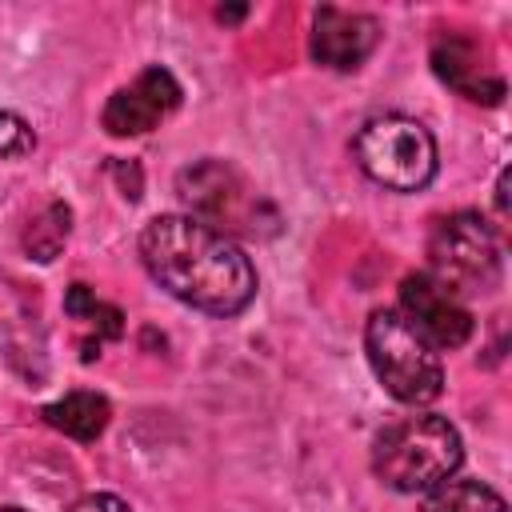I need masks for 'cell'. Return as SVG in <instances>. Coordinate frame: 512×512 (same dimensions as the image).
<instances>
[{
  "instance_id": "obj_1",
  "label": "cell",
  "mask_w": 512,
  "mask_h": 512,
  "mask_svg": "<svg viewBox=\"0 0 512 512\" xmlns=\"http://www.w3.org/2000/svg\"><path fill=\"white\" fill-rule=\"evenodd\" d=\"M140 260L168 296L208 316H236L256 296V268L244 248L192 216L148 220L140 232Z\"/></svg>"
},
{
  "instance_id": "obj_2",
  "label": "cell",
  "mask_w": 512,
  "mask_h": 512,
  "mask_svg": "<svg viewBox=\"0 0 512 512\" xmlns=\"http://www.w3.org/2000/svg\"><path fill=\"white\" fill-rule=\"evenodd\" d=\"M464 460L460 432L444 416H408L388 424L372 448V472L392 492H428L444 484Z\"/></svg>"
},
{
  "instance_id": "obj_3",
  "label": "cell",
  "mask_w": 512,
  "mask_h": 512,
  "mask_svg": "<svg viewBox=\"0 0 512 512\" xmlns=\"http://www.w3.org/2000/svg\"><path fill=\"white\" fill-rule=\"evenodd\" d=\"M364 352L384 384V392L400 404H432L444 388V368L440 352L396 312V308H376L364 324Z\"/></svg>"
},
{
  "instance_id": "obj_4",
  "label": "cell",
  "mask_w": 512,
  "mask_h": 512,
  "mask_svg": "<svg viewBox=\"0 0 512 512\" xmlns=\"http://www.w3.org/2000/svg\"><path fill=\"white\" fill-rule=\"evenodd\" d=\"M356 164L368 180L388 192H420L436 176V140L432 132L400 112L372 116L352 140Z\"/></svg>"
},
{
  "instance_id": "obj_5",
  "label": "cell",
  "mask_w": 512,
  "mask_h": 512,
  "mask_svg": "<svg viewBox=\"0 0 512 512\" xmlns=\"http://www.w3.org/2000/svg\"><path fill=\"white\" fill-rule=\"evenodd\" d=\"M428 276L448 292H488L500 280V240L476 212H452L432 228Z\"/></svg>"
},
{
  "instance_id": "obj_6",
  "label": "cell",
  "mask_w": 512,
  "mask_h": 512,
  "mask_svg": "<svg viewBox=\"0 0 512 512\" xmlns=\"http://www.w3.org/2000/svg\"><path fill=\"white\" fill-rule=\"evenodd\" d=\"M404 320L432 344V348H460L472 336V312L456 292L436 284L428 272H412L400 284Z\"/></svg>"
},
{
  "instance_id": "obj_7",
  "label": "cell",
  "mask_w": 512,
  "mask_h": 512,
  "mask_svg": "<svg viewBox=\"0 0 512 512\" xmlns=\"http://www.w3.org/2000/svg\"><path fill=\"white\" fill-rule=\"evenodd\" d=\"M180 104V84L168 68H144L128 88L112 92L104 104V128L112 136H140L152 132L172 108Z\"/></svg>"
},
{
  "instance_id": "obj_8",
  "label": "cell",
  "mask_w": 512,
  "mask_h": 512,
  "mask_svg": "<svg viewBox=\"0 0 512 512\" xmlns=\"http://www.w3.org/2000/svg\"><path fill=\"white\" fill-rule=\"evenodd\" d=\"M380 40V20L368 12H344L336 4L316 8L312 16V56L324 68L352 72L360 68Z\"/></svg>"
},
{
  "instance_id": "obj_9",
  "label": "cell",
  "mask_w": 512,
  "mask_h": 512,
  "mask_svg": "<svg viewBox=\"0 0 512 512\" xmlns=\"http://www.w3.org/2000/svg\"><path fill=\"white\" fill-rule=\"evenodd\" d=\"M176 192L188 204L192 220H200L216 232H224V224H232L240 216L244 200H248L240 172L224 160H200V164L184 168L176 176Z\"/></svg>"
},
{
  "instance_id": "obj_10",
  "label": "cell",
  "mask_w": 512,
  "mask_h": 512,
  "mask_svg": "<svg viewBox=\"0 0 512 512\" xmlns=\"http://www.w3.org/2000/svg\"><path fill=\"white\" fill-rule=\"evenodd\" d=\"M432 68H436V76H440L448 88H456V92L468 96V100L500 104V96H504V80H500V76H484L480 48H476V40H468V36H444V40H436V48H432Z\"/></svg>"
},
{
  "instance_id": "obj_11",
  "label": "cell",
  "mask_w": 512,
  "mask_h": 512,
  "mask_svg": "<svg viewBox=\"0 0 512 512\" xmlns=\"http://www.w3.org/2000/svg\"><path fill=\"white\" fill-rule=\"evenodd\" d=\"M108 416H112V408L100 392H68V396H60L44 408V420L56 432H64L72 440H84V444L96 440L108 428Z\"/></svg>"
},
{
  "instance_id": "obj_12",
  "label": "cell",
  "mask_w": 512,
  "mask_h": 512,
  "mask_svg": "<svg viewBox=\"0 0 512 512\" xmlns=\"http://www.w3.org/2000/svg\"><path fill=\"white\" fill-rule=\"evenodd\" d=\"M420 512H508V504L480 480H444L424 492Z\"/></svg>"
},
{
  "instance_id": "obj_13",
  "label": "cell",
  "mask_w": 512,
  "mask_h": 512,
  "mask_svg": "<svg viewBox=\"0 0 512 512\" xmlns=\"http://www.w3.org/2000/svg\"><path fill=\"white\" fill-rule=\"evenodd\" d=\"M68 228H72V208L60 204V200L48 204L36 220H28V228H24V252L32 260H40V264L56 260L60 248H64V240H68Z\"/></svg>"
},
{
  "instance_id": "obj_14",
  "label": "cell",
  "mask_w": 512,
  "mask_h": 512,
  "mask_svg": "<svg viewBox=\"0 0 512 512\" xmlns=\"http://www.w3.org/2000/svg\"><path fill=\"white\" fill-rule=\"evenodd\" d=\"M36 148V132L20 112H0V156L4 160H20Z\"/></svg>"
},
{
  "instance_id": "obj_15",
  "label": "cell",
  "mask_w": 512,
  "mask_h": 512,
  "mask_svg": "<svg viewBox=\"0 0 512 512\" xmlns=\"http://www.w3.org/2000/svg\"><path fill=\"white\" fill-rule=\"evenodd\" d=\"M64 512H132V508L120 496H112V492H88V496L72 500Z\"/></svg>"
},
{
  "instance_id": "obj_16",
  "label": "cell",
  "mask_w": 512,
  "mask_h": 512,
  "mask_svg": "<svg viewBox=\"0 0 512 512\" xmlns=\"http://www.w3.org/2000/svg\"><path fill=\"white\" fill-rule=\"evenodd\" d=\"M96 304H100V300L92 296V288H88V284H72V288L64 292V312H68V316H76V320H88Z\"/></svg>"
},
{
  "instance_id": "obj_17",
  "label": "cell",
  "mask_w": 512,
  "mask_h": 512,
  "mask_svg": "<svg viewBox=\"0 0 512 512\" xmlns=\"http://www.w3.org/2000/svg\"><path fill=\"white\" fill-rule=\"evenodd\" d=\"M88 320L96 324V332H100V336H120V332H124V324H120L124 316H120V308H112V304H96Z\"/></svg>"
},
{
  "instance_id": "obj_18",
  "label": "cell",
  "mask_w": 512,
  "mask_h": 512,
  "mask_svg": "<svg viewBox=\"0 0 512 512\" xmlns=\"http://www.w3.org/2000/svg\"><path fill=\"white\" fill-rule=\"evenodd\" d=\"M244 12H248L244 4H232V8H216V20H228V24H236Z\"/></svg>"
},
{
  "instance_id": "obj_19",
  "label": "cell",
  "mask_w": 512,
  "mask_h": 512,
  "mask_svg": "<svg viewBox=\"0 0 512 512\" xmlns=\"http://www.w3.org/2000/svg\"><path fill=\"white\" fill-rule=\"evenodd\" d=\"M496 208L508 212V172H500V184H496Z\"/></svg>"
},
{
  "instance_id": "obj_20",
  "label": "cell",
  "mask_w": 512,
  "mask_h": 512,
  "mask_svg": "<svg viewBox=\"0 0 512 512\" xmlns=\"http://www.w3.org/2000/svg\"><path fill=\"white\" fill-rule=\"evenodd\" d=\"M0 512H24V508H16V504H8V508H0Z\"/></svg>"
}]
</instances>
